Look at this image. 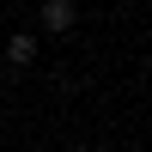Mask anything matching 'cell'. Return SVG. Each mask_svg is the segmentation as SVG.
<instances>
[{
  "mask_svg": "<svg viewBox=\"0 0 152 152\" xmlns=\"http://www.w3.org/2000/svg\"><path fill=\"white\" fill-rule=\"evenodd\" d=\"M37 24H43L49 37H67L73 24H79V12H73V0H43V6H37Z\"/></svg>",
  "mask_w": 152,
  "mask_h": 152,
  "instance_id": "obj_1",
  "label": "cell"
},
{
  "mask_svg": "<svg viewBox=\"0 0 152 152\" xmlns=\"http://www.w3.org/2000/svg\"><path fill=\"white\" fill-rule=\"evenodd\" d=\"M6 61H12V67H31V61H37V31H12L6 37Z\"/></svg>",
  "mask_w": 152,
  "mask_h": 152,
  "instance_id": "obj_2",
  "label": "cell"
},
{
  "mask_svg": "<svg viewBox=\"0 0 152 152\" xmlns=\"http://www.w3.org/2000/svg\"><path fill=\"white\" fill-rule=\"evenodd\" d=\"M146 31H152V18H146Z\"/></svg>",
  "mask_w": 152,
  "mask_h": 152,
  "instance_id": "obj_3",
  "label": "cell"
}]
</instances>
